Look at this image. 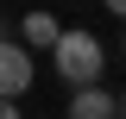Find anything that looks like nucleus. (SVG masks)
<instances>
[{"label":"nucleus","instance_id":"3","mask_svg":"<svg viewBox=\"0 0 126 119\" xmlns=\"http://www.w3.org/2000/svg\"><path fill=\"white\" fill-rule=\"evenodd\" d=\"M120 113V100H113L101 82H82V88H69V119H113Z\"/></svg>","mask_w":126,"mask_h":119},{"label":"nucleus","instance_id":"1","mask_svg":"<svg viewBox=\"0 0 126 119\" xmlns=\"http://www.w3.org/2000/svg\"><path fill=\"white\" fill-rule=\"evenodd\" d=\"M50 57H57L63 88H82V82H101V75H107V44H101L94 31H57Z\"/></svg>","mask_w":126,"mask_h":119},{"label":"nucleus","instance_id":"5","mask_svg":"<svg viewBox=\"0 0 126 119\" xmlns=\"http://www.w3.org/2000/svg\"><path fill=\"white\" fill-rule=\"evenodd\" d=\"M101 6H107V13H120V19H126V0H101Z\"/></svg>","mask_w":126,"mask_h":119},{"label":"nucleus","instance_id":"2","mask_svg":"<svg viewBox=\"0 0 126 119\" xmlns=\"http://www.w3.org/2000/svg\"><path fill=\"white\" fill-rule=\"evenodd\" d=\"M32 75H38V69H32V44H25V38H19V44L0 38V94H19V100H25Z\"/></svg>","mask_w":126,"mask_h":119},{"label":"nucleus","instance_id":"6","mask_svg":"<svg viewBox=\"0 0 126 119\" xmlns=\"http://www.w3.org/2000/svg\"><path fill=\"white\" fill-rule=\"evenodd\" d=\"M0 38H13V19H0Z\"/></svg>","mask_w":126,"mask_h":119},{"label":"nucleus","instance_id":"7","mask_svg":"<svg viewBox=\"0 0 126 119\" xmlns=\"http://www.w3.org/2000/svg\"><path fill=\"white\" fill-rule=\"evenodd\" d=\"M120 113H126V94H120Z\"/></svg>","mask_w":126,"mask_h":119},{"label":"nucleus","instance_id":"4","mask_svg":"<svg viewBox=\"0 0 126 119\" xmlns=\"http://www.w3.org/2000/svg\"><path fill=\"white\" fill-rule=\"evenodd\" d=\"M57 31H63V25H57V19H50V13H44V6H32V13H25V19H19V38H25V44H32V50H38V44H44V50H50V44H57Z\"/></svg>","mask_w":126,"mask_h":119}]
</instances>
